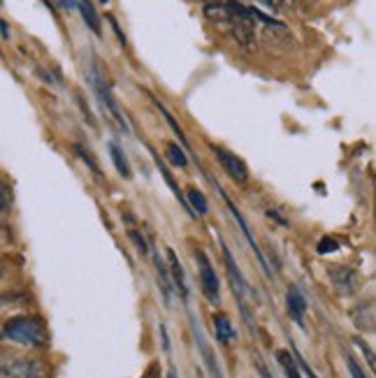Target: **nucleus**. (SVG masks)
I'll return each mask as SVG.
<instances>
[{
  "label": "nucleus",
  "instance_id": "nucleus-1",
  "mask_svg": "<svg viewBox=\"0 0 376 378\" xmlns=\"http://www.w3.org/2000/svg\"><path fill=\"white\" fill-rule=\"evenodd\" d=\"M3 337L5 341H12V344L28 346V348H42L49 344V334L45 330V325L38 318H31V315H16V318L5 320Z\"/></svg>",
  "mask_w": 376,
  "mask_h": 378
},
{
  "label": "nucleus",
  "instance_id": "nucleus-2",
  "mask_svg": "<svg viewBox=\"0 0 376 378\" xmlns=\"http://www.w3.org/2000/svg\"><path fill=\"white\" fill-rule=\"evenodd\" d=\"M3 376L14 378H47V367L35 357H16L12 362H3Z\"/></svg>",
  "mask_w": 376,
  "mask_h": 378
},
{
  "label": "nucleus",
  "instance_id": "nucleus-3",
  "mask_svg": "<svg viewBox=\"0 0 376 378\" xmlns=\"http://www.w3.org/2000/svg\"><path fill=\"white\" fill-rule=\"evenodd\" d=\"M195 260L200 267V281H203V290H205L207 300L212 304H218L221 302V295H218V276L212 267V262H209L205 251H195Z\"/></svg>",
  "mask_w": 376,
  "mask_h": 378
},
{
  "label": "nucleus",
  "instance_id": "nucleus-4",
  "mask_svg": "<svg viewBox=\"0 0 376 378\" xmlns=\"http://www.w3.org/2000/svg\"><path fill=\"white\" fill-rule=\"evenodd\" d=\"M212 151L216 153L218 163H221V167H223L225 172H228V177H230L232 181H237V183H247V181H249L247 163H244L240 156H235V153H230V151H225L223 146H214V144H212Z\"/></svg>",
  "mask_w": 376,
  "mask_h": 378
},
{
  "label": "nucleus",
  "instance_id": "nucleus-5",
  "mask_svg": "<svg viewBox=\"0 0 376 378\" xmlns=\"http://www.w3.org/2000/svg\"><path fill=\"white\" fill-rule=\"evenodd\" d=\"M216 190H221V188H218V183H216ZM221 195H223V200H225V205H228V209H230L232 218H235V221H237L240 230L244 232V237H247V242L251 244V249H253V253H256V258H258V262H260L262 271H265V276H269V279H272V271H269V267H267V260H265V256H262V253H260V246L256 244V237H253V232L249 230V223H247V218L242 216V212H240L237 207L232 205V202H230V198L225 195L223 190H221Z\"/></svg>",
  "mask_w": 376,
  "mask_h": 378
},
{
  "label": "nucleus",
  "instance_id": "nucleus-6",
  "mask_svg": "<svg viewBox=\"0 0 376 378\" xmlns=\"http://www.w3.org/2000/svg\"><path fill=\"white\" fill-rule=\"evenodd\" d=\"M330 281L332 286H335V290L339 295H353L358 286H360V279H358V274L351 269V267H332L330 269Z\"/></svg>",
  "mask_w": 376,
  "mask_h": 378
},
{
  "label": "nucleus",
  "instance_id": "nucleus-7",
  "mask_svg": "<svg viewBox=\"0 0 376 378\" xmlns=\"http://www.w3.org/2000/svg\"><path fill=\"white\" fill-rule=\"evenodd\" d=\"M218 242H221L223 260H225V267H228V274H230V281H232V293H235V297H237V300H244V295L251 293L249 286H247V279H244V274L240 271L237 262H235V258H232V253H230L228 246L223 244V239H218Z\"/></svg>",
  "mask_w": 376,
  "mask_h": 378
},
{
  "label": "nucleus",
  "instance_id": "nucleus-8",
  "mask_svg": "<svg viewBox=\"0 0 376 378\" xmlns=\"http://www.w3.org/2000/svg\"><path fill=\"white\" fill-rule=\"evenodd\" d=\"M286 309L288 315L297 323V325H304V313H307V297L302 295V290L297 286H291L286 293Z\"/></svg>",
  "mask_w": 376,
  "mask_h": 378
},
{
  "label": "nucleus",
  "instance_id": "nucleus-9",
  "mask_svg": "<svg viewBox=\"0 0 376 378\" xmlns=\"http://www.w3.org/2000/svg\"><path fill=\"white\" fill-rule=\"evenodd\" d=\"M190 328H193L195 344H198V348H200V353H203V360H205V364H207V369H209V374H212V378H223V376H221V369H218L216 360H214V355H212V348L207 346L205 334H203V330H200V325L195 323V315H193V313H190Z\"/></svg>",
  "mask_w": 376,
  "mask_h": 378
},
{
  "label": "nucleus",
  "instance_id": "nucleus-10",
  "mask_svg": "<svg viewBox=\"0 0 376 378\" xmlns=\"http://www.w3.org/2000/svg\"><path fill=\"white\" fill-rule=\"evenodd\" d=\"M165 256H168L170 260V271H172V281H174V288L179 290L181 297H186L188 295V288H186V279H183V267H181V262L177 258V253H174L172 249L165 251Z\"/></svg>",
  "mask_w": 376,
  "mask_h": 378
},
{
  "label": "nucleus",
  "instance_id": "nucleus-11",
  "mask_svg": "<svg viewBox=\"0 0 376 378\" xmlns=\"http://www.w3.org/2000/svg\"><path fill=\"white\" fill-rule=\"evenodd\" d=\"M205 16L207 19H212L214 23H232L235 21V12L225 3L205 5Z\"/></svg>",
  "mask_w": 376,
  "mask_h": 378
},
{
  "label": "nucleus",
  "instance_id": "nucleus-12",
  "mask_svg": "<svg viewBox=\"0 0 376 378\" xmlns=\"http://www.w3.org/2000/svg\"><path fill=\"white\" fill-rule=\"evenodd\" d=\"M212 320H214V332H216V339L221 341L223 346H228L230 341L235 339V330H232V325H230V320H228V315L216 313Z\"/></svg>",
  "mask_w": 376,
  "mask_h": 378
},
{
  "label": "nucleus",
  "instance_id": "nucleus-13",
  "mask_svg": "<svg viewBox=\"0 0 376 378\" xmlns=\"http://www.w3.org/2000/svg\"><path fill=\"white\" fill-rule=\"evenodd\" d=\"M186 202H188L190 216H207L209 205H207V198L203 195V190L188 188V190H186Z\"/></svg>",
  "mask_w": 376,
  "mask_h": 378
},
{
  "label": "nucleus",
  "instance_id": "nucleus-14",
  "mask_svg": "<svg viewBox=\"0 0 376 378\" xmlns=\"http://www.w3.org/2000/svg\"><path fill=\"white\" fill-rule=\"evenodd\" d=\"M109 158H112V163H114V167H117V172L121 174L124 179H130L133 177V172H130V163H128V158H126V153L121 151L119 148V144H114V142H109Z\"/></svg>",
  "mask_w": 376,
  "mask_h": 378
},
{
  "label": "nucleus",
  "instance_id": "nucleus-15",
  "mask_svg": "<svg viewBox=\"0 0 376 378\" xmlns=\"http://www.w3.org/2000/svg\"><path fill=\"white\" fill-rule=\"evenodd\" d=\"M77 7H80V12H82V16H84L86 26H89V28H91L95 35H102L100 16H98V12H95V7L91 5V0H80V3H77Z\"/></svg>",
  "mask_w": 376,
  "mask_h": 378
},
{
  "label": "nucleus",
  "instance_id": "nucleus-16",
  "mask_svg": "<svg viewBox=\"0 0 376 378\" xmlns=\"http://www.w3.org/2000/svg\"><path fill=\"white\" fill-rule=\"evenodd\" d=\"M276 360L281 364L286 378H302L300 376V364H297V357L291 355L288 350H276Z\"/></svg>",
  "mask_w": 376,
  "mask_h": 378
},
{
  "label": "nucleus",
  "instance_id": "nucleus-17",
  "mask_svg": "<svg viewBox=\"0 0 376 378\" xmlns=\"http://www.w3.org/2000/svg\"><path fill=\"white\" fill-rule=\"evenodd\" d=\"M156 269H159V279H161V288H163V297L165 302H170V290L174 288V281H172V274L168 271V265L161 260V256L156 253Z\"/></svg>",
  "mask_w": 376,
  "mask_h": 378
},
{
  "label": "nucleus",
  "instance_id": "nucleus-18",
  "mask_svg": "<svg viewBox=\"0 0 376 378\" xmlns=\"http://www.w3.org/2000/svg\"><path fill=\"white\" fill-rule=\"evenodd\" d=\"M165 156H168V161L172 165H177V167H186L188 165V158H186L183 148L177 142H168V144H165Z\"/></svg>",
  "mask_w": 376,
  "mask_h": 378
},
{
  "label": "nucleus",
  "instance_id": "nucleus-19",
  "mask_svg": "<svg viewBox=\"0 0 376 378\" xmlns=\"http://www.w3.org/2000/svg\"><path fill=\"white\" fill-rule=\"evenodd\" d=\"M355 346L360 348V353H362V355H365V360H367V364H370V369H372L374 376H376V353H374V350H372L370 346L365 344L362 339H355Z\"/></svg>",
  "mask_w": 376,
  "mask_h": 378
},
{
  "label": "nucleus",
  "instance_id": "nucleus-20",
  "mask_svg": "<svg viewBox=\"0 0 376 378\" xmlns=\"http://www.w3.org/2000/svg\"><path fill=\"white\" fill-rule=\"evenodd\" d=\"M151 98H154V95H151ZM154 102H156V107H159V109H161V114H163V117H165V121H168V123H170V128L174 130V133H177V135H179V139H181V142H186V137H183V133H181V128H179V123H177V121H174V117H172V114H170L168 109H165V107H163V104H161L159 100H156V98H154Z\"/></svg>",
  "mask_w": 376,
  "mask_h": 378
},
{
  "label": "nucleus",
  "instance_id": "nucleus-21",
  "mask_svg": "<svg viewBox=\"0 0 376 378\" xmlns=\"http://www.w3.org/2000/svg\"><path fill=\"white\" fill-rule=\"evenodd\" d=\"M75 151H77V156H80V158H82V161H84L86 165L91 167V170H93L95 174H100V167H98V163L93 161V158L89 156V151H86L84 146H80V144H77V146H75Z\"/></svg>",
  "mask_w": 376,
  "mask_h": 378
},
{
  "label": "nucleus",
  "instance_id": "nucleus-22",
  "mask_svg": "<svg viewBox=\"0 0 376 378\" xmlns=\"http://www.w3.org/2000/svg\"><path fill=\"white\" fill-rule=\"evenodd\" d=\"M339 249V244L335 242V239H332V237H326V239H321L318 242V253H321V256H326V253H335Z\"/></svg>",
  "mask_w": 376,
  "mask_h": 378
},
{
  "label": "nucleus",
  "instance_id": "nucleus-23",
  "mask_svg": "<svg viewBox=\"0 0 376 378\" xmlns=\"http://www.w3.org/2000/svg\"><path fill=\"white\" fill-rule=\"evenodd\" d=\"M128 237H130V239H133V242H135V246H137V251H139V253H142V256H144V253L149 251V246H146V239H144V237H142V234H139L137 230H130V232H128Z\"/></svg>",
  "mask_w": 376,
  "mask_h": 378
},
{
  "label": "nucleus",
  "instance_id": "nucleus-24",
  "mask_svg": "<svg viewBox=\"0 0 376 378\" xmlns=\"http://www.w3.org/2000/svg\"><path fill=\"white\" fill-rule=\"evenodd\" d=\"M293 355L297 357V364H300V369H302V372H304V374H307L309 378H318L316 374H313V369H311V367L307 364V360H304V357H302L300 353H297V350H295V348H293Z\"/></svg>",
  "mask_w": 376,
  "mask_h": 378
},
{
  "label": "nucleus",
  "instance_id": "nucleus-25",
  "mask_svg": "<svg viewBox=\"0 0 376 378\" xmlns=\"http://www.w3.org/2000/svg\"><path fill=\"white\" fill-rule=\"evenodd\" d=\"M346 364H348V372H351V376L353 378H367L365 374H362V369L358 367V362L351 357V355H346Z\"/></svg>",
  "mask_w": 376,
  "mask_h": 378
},
{
  "label": "nucleus",
  "instance_id": "nucleus-26",
  "mask_svg": "<svg viewBox=\"0 0 376 378\" xmlns=\"http://www.w3.org/2000/svg\"><path fill=\"white\" fill-rule=\"evenodd\" d=\"M258 3L272 12H281V7H284V0H258Z\"/></svg>",
  "mask_w": 376,
  "mask_h": 378
},
{
  "label": "nucleus",
  "instance_id": "nucleus-27",
  "mask_svg": "<svg viewBox=\"0 0 376 378\" xmlns=\"http://www.w3.org/2000/svg\"><path fill=\"white\" fill-rule=\"evenodd\" d=\"M107 21L112 23V28L117 31V35H119V40H121V45H126V38H124V33H121V28H119V23H117V19L112 14H107Z\"/></svg>",
  "mask_w": 376,
  "mask_h": 378
},
{
  "label": "nucleus",
  "instance_id": "nucleus-28",
  "mask_svg": "<svg viewBox=\"0 0 376 378\" xmlns=\"http://www.w3.org/2000/svg\"><path fill=\"white\" fill-rule=\"evenodd\" d=\"M3 212H10V190L3 188Z\"/></svg>",
  "mask_w": 376,
  "mask_h": 378
},
{
  "label": "nucleus",
  "instance_id": "nucleus-29",
  "mask_svg": "<svg viewBox=\"0 0 376 378\" xmlns=\"http://www.w3.org/2000/svg\"><path fill=\"white\" fill-rule=\"evenodd\" d=\"M161 339H163V348L170 350V339H168V330H165V325H161Z\"/></svg>",
  "mask_w": 376,
  "mask_h": 378
},
{
  "label": "nucleus",
  "instance_id": "nucleus-30",
  "mask_svg": "<svg viewBox=\"0 0 376 378\" xmlns=\"http://www.w3.org/2000/svg\"><path fill=\"white\" fill-rule=\"evenodd\" d=\"M267 216H269V218H274V221H279L281 225H286V218H284V216H279V214L274 212V209H267Z\"/></svg>",
  "mask_w": 376,
  "mask_h": 378
},
{
  "label": "nucleus",
  "instance_id": "nucleus-31",
  "mask_svg": "<svg viewBox=\"0 0 376 378\" xmlns=\"http://www.w3.org/2000/svg\"><path fill=\"white\" fill-rule=\"evenodd\" d=\"M0 28H3V40L7 42L10 40V26H7V21H0Z\"/></svg>",
  "mask_w": 376,
  "mask_h": 378
},
{
  "label": "nucleus",
  "instance_id": "nucleus-32",
  "mask_svg": "<svg viewBox=\"0 0 376 378\" xmlns=\"http://www.w3.org/2000/svg\"><path fill=\"white\" fill-rule=\"evenodd\" d=\"M258 372H260V378H272V374H269L267 369L262 367V362H258Z\"/></svg>",
  "mask_w": 376,
  "mask_h": 378
},
{
  "label": "nucleus",
  "instance_id": "nucleus-33",
  "mask_svg": "<svg viewBox=\"0 0 376 378\" xmlns=\"http://www.w3.org/2000/svg\"><path fill=\"white\" fill-rule=\"evenodd\" d=\"M156 369H159V367H156V364H151V367H149V372H146V376H149V378H156Z\"/></svg>",
  "mask_w": 376,
  "mask_h": 378
},
{
  "label": "nucleus",
  "instance_id": "nucleus-34",
  "mask_svg": "<svg viewBox=\"0 0 376 378\" xmlns=\"http://www.w3.org/2000/svg\"><path fill=\"white\" fill-rule=\"evenodd\" d=\"M168 378H177V369H174V367H172V369H170V372H168Z\"/></svg>",
  "mask_w": 376,
  "mask_h": 378
},
{
  "label": "nucleus",
  "instance_id": "nucleus-35",
  "mask_svg": "<svg viewBox=\"0 0 376 378\" xmlns=\"http://www.w3.org/2000/svg\"><path fill=\"white\" fill-rule=\"evenodd\" d=\"M207 5H214V3H228V0H205Z\"/></svg>",
  "mask_w": 376,
  "mask_h": 378
},
{
  "label": "nucleus",
  "instance_id": "nucleus-36",
  "mask_svg": "<svg viewBox=\"0 0 376 378\" xmlns=\"http://www.w3.org/2000/svg\"><path fill=\"white\" fill-rule=\"evenodd\" d=\"M100 3H102V5H107V0H100Z\"/></svg>",
  "mask_w": 376,
  "mask_h": 378
}]
</instances>
